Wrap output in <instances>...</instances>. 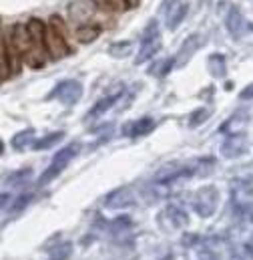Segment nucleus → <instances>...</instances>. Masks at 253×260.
<instances>
[{"mask_svg": "<svg viewBox=\"0 0 253 260\" xmlns=\"http://www.w3.org/2000/svg\"><path fill=\"white\" fill-rule=\"evenodd\" d=\"M30 143L34 145V129H24L12 137V147H14V149H24V147H28Z\"/></svg>", "mask_w": 253, "mask_h": 260, "instance_id": "16", "label": "nucleus"}, {"mask_svg": "<svg viewBox=\"0 0 253 260\" xmlns=\"http://www.w3.org/2000/svg\"><path fill=\"white\" fill-rule=\"evenodd\" d=\"M28 200H30V196H20V198L16 200V204H14V208H16V210H20V208H24V206L28 204Z\"/></svg>", "mask_w": 253, "mask_h": 260, "instance_id": "26", "label": "nucleus"}, {"mask_svg": "<svg viewBox=\"0 0 253 260\" xmlns=\"http://www.w3.org/2000/svg\"><path fill=\"white\" fill-rule=\"evenodd\" d=\"M239 99H243V101H245V99H247V101H249V99H253V83H251V85H247V87H245V89L239 93Z\"/></svg>", "mask_w": 253, "mask_h": 260, "instance_id": "25", "label": "nucleus"}, {"mask_svg": "<svg viewBox=\"0 0 253 260\" xmlns=\"http://www.w3.org/2000/svg\"><path fill=\"white\" fill-rule=\"evenodd\" d=\"M68 12H70V18L72 20H85L91 14V10L87 8L85 2H72L70 8H68Z\"/></svg>", "mask_w": 253, "mask_h": 260, "instance_id": "20", "label": "nucleus"}, {"mask_svg": "<svg viewBox=\"0 0 253 260\" xmlns=\"http://www.w3.org/2000/svg\"><path fill=\"white\" fill-rule=\"evenodd\" d=\"M189 12V0H169L165 6V22L169 30H175Z\"/></svg>", "mask_w": 253, "mask_h": 260, "instance_id": "5", "label": "nucleus"}, {"mask_svg": "<svg viewBox=\"0 0 253 260\" xmlns=\"http://www.w3.org/2000/svg\"><path fill=\"white\" fill-rule=\"evenodd\" d=\"M193 206H195V212L203 218L211 216L215 206H217V190L215 188H203L199 190L195 198H193Z\"/></svg>", "mask_w": 253, "mask_h": 260, "instance_id": "6", "label": "nucleus"}, {"mask_svg": "<svg viewBox=\"0 0 253 260\" xmlns=\"http://www.w3.org/2000/svg\"><path fill=\"white\" fill-rule=\"evenodd\" d=\"M159 49H161L159 24H157V20H151L147 24V28L143 30V35H141V49H139V55H137L135 63L141 65V63L149 61L151 57H155L159 53Z\"/></svg>", "mask_w": 253, "mask_h": 260, "instance_id": "1", "label": "nucleus"}, {"mask_svg": "<svg viewBox=\"0 0 253 260\" xmlns=\"http://www.w3.org/2000/svg\"><path fill=\"white\" fill-rule=\"evenodd\" d=\"M245 149H247V141H245L243 135H231V137L223 143V147H221V151H223L225 157H237V155H241Z\"/></svg>", "mask_w": 253, "mask_h": 260, "instance_id": "9", "label": "nucleus"}, {"mask_svg": "<svg viewBox=\"0 0 253 260\" xmlns=\"http://www.w3.org/2000/svg\"><path fill=\"white\" fill-rule=\"evenodd\" d=\"M78 153V143H72V145H66L63 147L57 155H55V159H53V164H51V168L40 176V180H38V184L40 186H45V184H49V182H53L61 172H63L64 168L68 166V161L74 157Z\"/></svg>", "mask_w": 253, "mask_h": 260, "instance_id": "2", "label": "nucleus"}, {"mask_svg": "<svg viewBox=\"0 0 253 260\" xmlns=\"http://www.w3.org/2000/svg\"><path fill=\"white\" fill-rule=\"evenodd\" d=\"M111 57H126L133 53V43L131 41H121V43H113L109 47Z\"/></svg>", "mask_w": 253, "mask_h": 260, "instance_id": "18", "label": "nucleus"}, {"mask_svg": "<svg viewBox=\"0 0 253 260\" xmlns=\"http://www.w3.org/2000/svg\"><path fill=\"white\" fill-rule=\"evenodd\" d=\"M175 65V59H169V61H161V63H157V65L153 67V69H149V75H157V77H163V75H167L169 71H171V67Z\"/></svg>", "mask_w": 253, "mask_h": 260, "instance_id": "21", "label": "nucleus"}, {"mask_svg": "<svg viewBox=\"0 0 253 260\" xmlns=\"http://www.w3.org/2000/svg\"><path fill=\"white\" fill-rule=\"evenodd\" d=\"M51 28H55L59 35H63L64 39L68 41V28H66L64 20L59 16V14H53V16H51Z\"/></svg>", "mask_w": 253, "mask_h": 260, "instance_id": "22", "label": "nucleus"}, {"mask_svg": "<svg viewBox=\"0 0 253 260\" xmlns=\"http://www.w3.org/2000/svg\"><path fill=\"white\" fill-rule=\"evenodd\" d=\"M207 117H209V111H207V109H197V111L191 115L189 125L191 127H197V123H203Z\"/></svg>", "mask_w": 253, "mask_h": 260, "instance_id": "24", "label": "nucleus"}, {"mask_svg": "<svg viewBox=\"0 0 253 260\" xmlns=\"http://www.w3.org/2000/svg\"><path fill=\"white\" fill-rule=\"evenodd\" d=\"M225 24H227V30H229L235 39H241L243 30H245V18H243V14L239 12V8H237V6H229V12H227V20H225Z\"/></svg>", "mask_w": 253, "mask_h": 260, "instance_id": "8", "label": "nucleus"}, {"mask_svg": "<svg viewBox=\"0 0 253 260\" xmlns=\"http://www.w3.org/2000/svg\"><path fill=\"white\" fill-rule=\"evenodd\" d=\"M45 51L51 55V59L59 61L64 59L72 53V49L68 47V41L63 35H59L55 28H47V37H45Z\"/></svg>", "mask_w": 253, "mask_h": 260, "instance_id": "4", "label": "nucleus"}, {"mask_svg": "<svg viewBox=\"0 0 253 260\" xmlns=\"http://www.w3.org/2000/svg\"><path fill=\"white\" fill-rule=\"evenodd\" d=\"M207 67H209V73L215 77V79H223L227 75V63H225V57L215 53L207 59Z\"/></svg>", "mask_w": 253, "mask_h": 260, "instance_id": "13", "label": "nucleus"}, {"mask_svg": "<svg viewBox=\"0 0 253 260\" xmlns=\"http://www.w3.org/2000/svg\"><path fill=\"white\" fill-rule=\"evenodd\" d=\"M153 129H155V121L151 117H141V119H137V121L126 125L125 135H129V137H143V135L151 133Z\"/></svg>", "mask_w": 253, "mask_h": 260, "instance_id": "11", "label": "nucleus"}, {"mask_svg": "<svg viewBox=\"0 0 253 260\" xmlns=\"http://www.w3.org/2000/svg\"><path fill=\"white\" fill-rule=\"evenodd\" d=\"M68 254H70V244H68V242H64V244H61L57 250H53L51 260H66Z\"/></svg>", "mask_w": 253, "mask_h": 260, "instance_id": "23", "label": "nucleus"}, {"mask_svg": "<svg viewBox=\"0 0 253 260\" xmlns=\"http://www.w3.org/2000/svg\"><path fill=\"white\" fill-rule=\"evenodd\" d=\"M91 2L103 10H109V12H121L123 8H126L125 0H91Z\"/></svg>", "mask_w": 253, "mask_h": 260, "instance_id": "19", "label": "nucleus"}, {"mask_svg": "<svg viewBox=\"0 0 253 260\" xmlns=\"http://www.w3.org/2000/svg\"><path fill=\"white\" fill-rule=\"evenodd\" d=\"M63 137H64L63 131H55V133H49V135H45L43 139H36L32 147H34L36 151H43V149H49V147H53L55 143H59Z\"/></svg>", "mask_w": 253, "mask_h": 260, "instance_id": "17", "label": "nucleus"}, {"mask_svg": "<svg viewBox=\"0 0 253 260\" xmlns=\"http://www.w3.org/2000/svg\"><path fill=\"white\" fill-rule=\"evenodd\" d=\"M99 37H101V26L99 24H87V26H80L76 30V41L82 43V45L95 43Z\"/></svg>", "mask_w": 253, "mask_h": 260, "instance_id": "15", "label": "nucleus"}, {"mask_svg": "<svg viewBox=\"0 0 253 260\" xmlns=\"http://www.w3.org/2000/svg\"><path fill=\"white\" fill-rule=\"evenodd\" d=\"M26 30L32 39V43L38 47V49H45V37H47V26L40 18H30L26 22Z\"/></svg>", "mask_w": 253, "mask_h": 260, "instance_id": "10", "label": "nucleus"}, {"mask_svg": "<svg viewBox=\"0 0 253 260\" xmlns=\"http://www.w3.org/2000/svg\"><path fill=\"white\" fill-rule=\"evenodd\" d=\"M121 97V91L119 93H113V95H109V97H103L93 109H91V113H89V119H95V117H101L103 113H107L115 103H117V99Z\"/></svg>", "mask_w": 253, "mask_h": 260, "instance_id": "14", "label": "nucleus"}, {"mask_svg": "<svg viewBox=\"0 0 253 260\" xmlns=\"http://www.w3.org/2000/svg\"><path fill=\"white\" fill-rule=\"evenodd\" d=\"M201 43H203L201 35H189V37H187V41L181 45V49H179V55H177L175 63H177L179 67L187 65V63H189V59L195 55V51L201 47Z\"/></svg>", "mask_w": 253, "mask_h": 260, "instance_id": "7", "label": "nucleus"}, {"mask_svg": "<svg viewBox=\"0 0 253 260\" xmlns=\"http://www.w3.org/2000/svg\"><path fill=\"white\" fill-rule=\"evenodd\" d=\"M135 202V196L129 188H121V190H115L113 194L107 198V208H126Z\"/></svg>", "mask_w": 253, "mask_h": 260, "instance_id": "12", "label": "nucleus"}, {"mask_svg": "<svg viewBox=\"0 0 253 260\" xmlns=\"http://www.w3.org/2000/svg\"><path fill=\"white\" fill-rule=\"evenodd\" d=\"M82 95V85L78 81H72V79H66V81H61L51 93L47 99H59L63 101L64 105H74Z\"/></svg>", "mask_w": 253, "mask_h": 260, "instance_id": "3", "label": "nucleus"}]
</instances>
